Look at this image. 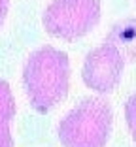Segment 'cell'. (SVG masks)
Instances as JSON below:
<instances>
[{"label":"cell","mask_w":136,"mask_h":147,"mask_svg":"<svg viewBox=\"0 0 136 147\" xmlns=\"http://www.w3.org/2000/svg\"><path fill=\"white\" fill-rule=\"evenodd\" d=\"M23 87L26 98L36 111H51L68 94L70 87L68 55L51 45H44L32 51L23 66Z\"/></svg>","instance_id":"obj_1"},{"label":"cell","mask_w":136,"mask_h":147,"mask_svg":"<svg viewBox=\"0 0 136 147\" xmlns=\"http://www.w3.org/2000/svg\"><path fill=\"white\" fill-rule=\"evenodd\" d=\"M114 126V113L104 98H83L59 123L64 147H106Z\"/></svg>","instance_id":"obj_2"},{"label":"cell","mask_w":136,"mask_h":147,"mask_svg":"<svg viewBox=\"0 0 136 147\" xmlns=\"http://www.w3.org/2000/svg\"><path fill=\"white\" fill-rule=\"evenodd\" d=\"M100 21V0H51L42 25L53 38L74 42L83 38Z\"/></svg>","instance_id":"obj_3"},{"label":"cell","mask_w":136,"mask_h":147,"mask_svg":"<svg viewBox=\"0 0 136 147\" xmlns=\"http://www.w3.org/2000/svg\"><path fill=\"white\" fill-rule=\"evenodd\" d=\"M123 68L125 61L119 51L108 43H102L85 55L81 66V79L91 91L98 94H110L121 83Z\"/></svg>","instance_id":"obj_4"},{"label":"cell","mask_w":136,"mask_h":147,"mask_svg":"<svg viewBox=\"0 0 136 147\" xmlns=\"http://www.w3.org/2000/svg\"><path fill=\"white\" fill-rule=\"evenodd\" d=\"M104 43L117 49L125 62H136V19H121L110 28Z\"/></svg>","instance_id":"obj_5"},{"label":"cell","mask_w":136,"mask_h":147,"mask_svg":"<svg viewBox=\"0 0 136 147\" xmlns=\"http://www.w3.org/2000/svg\"><path fill=\"white\" fill-rule=\"evenodd\" d=\"M15 115V100H13L12 89L9 85L0 79V147H12V132H9V125Z\"/></svg>","instance_id":"obj_6"},{"label":"cell","mask_w":136,"mask_h":147,"mask_svg":"<svg viewBox=\"0 0 136 147\" xmlns=\"http://www.w3.org/2000/svg\"><path fill=\"white\" fill-rule=\"evenodd\" d=\"M125 121H127L132 140L136 142V92L131 94L127 98V102H125Z\"/></svg>","instance_id":"obj_7"},{"label":"cell","mask_w":136,"mask_h":147,"mask_svg":"<svg viewBox=\"0 0 136 147\" xmlns=\"http://www.w3.org/2000/svg\"><path fill=\"white\" fill-rule=\"evenodd\" d=\"M8 8H9V0H0V26H2L6 15H8Z\"/></svg>","instance_id":"obj_8"}]
</instances>
